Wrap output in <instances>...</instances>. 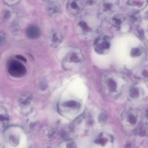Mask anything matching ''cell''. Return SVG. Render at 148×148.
Segmentation results:
<instances>
[{"instance_id":"obj_1","label":"cell","mask_w":148,"mask_h":148,"mask_svg":"<svg viewBox=\"0 0 148 148\" xmlns=\"http://www.w3.org/2000/svg\"><path fill=\"white\" fill-rule=\"evenodd\" d=\"M124 78L116 74H109L104 77L103 86L106 92L112 97L119 95L125 85Z\"/></svg>"},{"instance_id":"obj_2","label":"cell","mask_w":148,"mask_h":148,"mask_svg":"<svg viewBox=\"0 0 148 148\" xmlns=\"http://www.w3.org/2000/svg\"><path fill=\"white\" fill-rule=\"evenodd\" d=\"M142 120L140 112L135 109H130L125 110L122 115L121 122L124 128L128 130H136Z\"/></svg>"},{"instance_id":"obj_3","label":"cell","mask_w":148,"mask_h":148,"mask_svg":"<svg viewBox=\"0 0 148 148\" xmlns=\"http://www.w3.org/2000/svg\"><path fill=\"white\" fill-rule=\"evenodd\" d=\"M93 17L94 16L90 17V16L86 15L78 22L77 29L79 32L85 37H88L92 35L98 29V18L93 22L92 20L91 21Z\"/></svg>"},{"instance_id":"obj_4","label":"cell","mask_w":148,"mask_h":148,"mask_svg":"<svg viewBox=\"0 0 148 148\" xmlns=\"http://www.w3.org/2000/svg\"><path fill=\"white\" fill-rule=\"evenodd\" d=\"M84 60V56L80 50H73L68 53L64 57L62 65L65 69H72L81 64Z\"/></svg>"},{"instance_id":"obj_5","label":"cell","mask_w":148,"mask_h":148,"mask_svg":"<svg viewBox=\"0 0 148 148\" xmlns=\"http://www.w3.org/2000/svg\"><path fill=\"white\" fill-rule=\"evenodd\" d=\"M110 45V38L108 36L101 35L95 39L94 43V48L97 53L105 54L109 51Z\"/></svg>"},{"instance_id":"obj_6","label":"cell","mask_w":148,"mask_h":148,"mask_svg":"<svg viewBox=\"0 0 148 148\" xmlns=\"http://www.w3.org/2000/svg\"><path fill=\"white\" fill-rule=\"evenodd\" d=\"M8 72L11 76L16 77H20L26 73V69L24 65L21 62L13 61L9 65Z\"/></svg>"},{"instance_id":"obj_7","label":"cell","mask_w":148,"mask_h":148,"mask_svg":"<svg viewBox=\"0 0 148 148\" xmlns=\"http://www.w3.org/2000/svg\"><path fill=\"white\" fill-rule=\"evenodd\" d=\"M84 3L83 0H69L66 5L67 11L72 15L79 14L84 9Z\"/></svg>"},{"instance_id":"obj_8","label":"cell","mask_w":148,"mask_h":148,"mask_svg":"<svg viewBox=\"0 0 148 148\" xmlns=\"http://www.w3.org/2000/svg\"><path fill=\"white\" fill-rule=\"evenodd\" d=\"M118 4L117 0H102L100 4V8L105 13H111L116 10Z\"/></svg>"},{"instance_id":"obj_9","label":"cell","mask_w":148,"mask_h":148,"mask_svg":"<svg viewBox=\"0 0 148 148\" xmlns=\"http://www.w3.org/2000/svg\"><path fill=\"white\" fill-rule=\"evenodd\" d=\"M62 11L61 5L58 2H51L47 9V14L50 16H56Z\"/></svg>"},{"instance_id":"obj_10","label":"cell","mask_w":148,"mask_h":148,"mask_svg":"<svg viewBox=\"0 0 148 148\" xmlns=\"http://www.w3.org/2000/svg\"><path fill=\"white\" fill-rule=\"evenodd\" d=\"M26 36L31 39H35L39 37L40 35V28L35 25H29L25 31Z\"/></svg>"},{"instance_id":"obj_11","label":"cell","mask_w":148,"mask_h":148,"mask_svg":"<svg viewBox=\"0 0 148 148\" xmlns=\"http://www.w3.org/2000/svg\"><path fill=\"white\" fill-rule=\"evenodd\" d=\"M9 121V116L6 109L0 106V130L5 129L8 125Z\"/></svg>"},{"instance_id":"obj_12","label":"cell","mask_w":148,"mask_h":148,"mask_svg":"<svg viewBox=\"0 0 148 148\" xmlns=\"http://www.w3.org/2000/svg\"><path fill=\"white\" fill-rule=\"evenodd\" d=\"M62 36L60 32H55L51 34L50 38V45L51 46L56 47H57L62 41Z\"/></svg>"},{"instance_id":"obj_13","label":"cell","mask_w":148,"mask_h":148,"mask_svg":"<svg viewBox=\"0 0 148 148\" xmlns=\"http://www.w3.org/2000/svg\"><path fill=\"white\" fill-rule=\"evenodd\" d=\"M32 102V97L29 94L22 95L18 99V103L22 108H26L28 107Z\"/></svg>"},{"instance_id":"obj_14","label":"cell","mask_w":148,"mask_h":148,"mask_svg":"<svg viewBox=\"0 0 148 148\" xmlns=\"http://www.w3.org/2000/svg\"><path fill=\"white\" fill-rule=\"evenodd\" d=\"M129 96L132 99H135L139 98V97L140 96V92L139 87H133L131 88L129 92Z\"/></svg>"},{"instance_id":"obj_15","label":"cell","mask_w":148,"mask_h":148,"mask_svg":"<svg viewBox=\"0 0 148 148\" xmlns=\"http://www.w3.org/2000/svg\"><path fill=\"white\" fill-rule=\"evenodd\" d=\"M124 20V18L121 16H116L112 18L111 22L113 25L115 27H119Z\"/></svg>"},{"instance_id":"obj_16","label":"cell","mask_w":148,"mask_h":148,"mask_svg":"<svg viewBox=\"0 0 148 148\" xmlns=\"http://www.w3.org/2000/svg\"><path fill=\"white\" fill-rule=\"evenodd\" d=\"M141 53H142V51L139 48H135L132 50L131 54H133V56H136L139 55Z\"/></svg>"},{"instance_id":"obj_17","label":"cell","mask_w":148,"mask_h":148,"mask_svg":"<svg viewBox=\"0 0 148 148\" xmlns=\"http://www.w3.org/2000/svg\"><path fill=\"white\" fill-rule=\"evenodd\" d=\"M10 12L9 11H5L3 12V17L5 18V19H8L9 17H10Z\"/></svg>"},{"instance_id":"obj_18","label":"cell","mask_w":148,"mask_h":148,"mask_svg":"<svg viewBox=\"0 0 148 148\" xmlns=\"http://www.w3.org/2000/svg\"><path fill=\"white\" fill-rule=\"evenodd\" d=\"M4 39V35L2 32H0V43H1Z\"/></svg>"},{"instance_id":"obj_19","label":"cell","mask_w":148,"mask_h":148,"mask_svg":"<svg viewBox=\"0 0 148 148\" xmlns=\"http://www.w3.org/2000/svg\"><path fill=\"white\" fill-rule=\"evenodd\" d=\"M17 58L21 60V61H25V62L26 61V60L25 59V58L21 56H17Z\"/></svg>"},{"instance_id":"obj_20","label":"cell","mask_w":148,"mask_h":148,"mask_svg":"<svg viewBox=\"0 0 148 148\" xmlns=\"http://www.w3.org/2000/svg\"><path fill=\"white\" fill-rule=\"evenodd\" d=\"M43 1H46V2H49V1H50L51 0H43Z\"/></svg>"},{"instance_id":"obj_21","label":"cell","mask_w":148,"mask_h":148,"mask_svg":"<svg viewBox=\"0 0 148 148\" xmlns=\"http://www.w3.org/2000/svg\"><path fill=\"white\" fill-rule=\"evenodd\" d=\"M0 147H1V143H0Z\"/></svg>"}]
</instances>
